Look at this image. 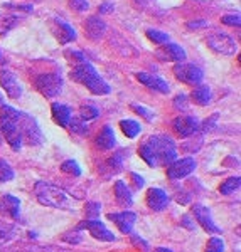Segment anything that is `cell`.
Here are the masks:
<instances>
[{"mask_svg": "<svg viewBox=\"0 0 241 252\" xmlns=\"http://www.w3.org/2000/svg\"><path fill=\"white\" fill-rule=\"evenodd\" d=\"M61 172H64L68 175H73V177H80L81 168H80V165H78L75 160H68V161H64V163L61 165Z\"/></svg>", "mask_w": 241, "mask_h": 252, "instance_id": "cell-28", "label": "cell"}, {"mask_svg": "<svg viewBox=\"0 0 241 252\" xmlns=\"http://www.w3.org/2000/svg\"><path fill=\"white\" fill-rule=\"evenodd\" d=\"M174 131L177 133L179 136L187 138L193 136L194 133H198L199 129V121L193 116H179L177 120L174 121Z\"/></svg>", "mask_w": 241, "mask_h": 252, "instance_id": "cell-11", "label": "cell"}, {"mask_svg": "<svg viewBox=\"0 0 241 252\" xmlns=\"http://www.w3.org/2000/svg\"><path fill=\"white\" fill-rule=\"evenodd\" d=\"M17 125H19L20 136H22L29 145L42 143V133H40L39 125L36 123V120L32 116L26 115V113H19Z\"/></svg>", "mask_w": 241, "mask_h": 252, "instance_id": "cell-5", "label": "cell"}, {"mask_svg": "<svg viewBox=\"0 0 241 252\" xmlns=\"http://www.w3.org/2000/svg\"><path fill=\"white\" fill-rule=\"evenodd\" d=\"M147 204L152 210H164L169 204V195L162 189H150L147 192Z\"/></svg>", "mask_w": 241, "mask_h": 252, "instance_id": "cell-16", "label": "cell"}, {"mask_svg": "<svg viewBox=\"0 0 241 252\" xmlns=\"http://www.w3.org/2000/svg\"><path fill=\"white\" fill-rule=\"evenodd\" d=\"M240 185H241V178L240 177H231V178H228L226 182H223L221 187H219V192H221L223 195H231L240 189Z\"/></svg>", "mask_w": 241, "mask_h": 252, "instance_id": "cell-26", "label": "cell"}, {"mask_svg": "<svg viewBox=\"0 0 241 252\" xmlns=\"http://www.w3.org/2000/svg\"><path fill=\"white\" fill-rule=\"evenodd\" d=\"M174 74L179 81L186 84H199L202 81V71L194 64H177L174 67Z\"/></svg>", "mask_w": 241, "mask_h": 252, "instance_id": "cell-8", "label": "cell"}, {"mask_svg": "<svg viewBox=\"0 0 241 252\" xmlns=\"http://www.w3.org/2000/svg\"><path fill=\"white\" fill-rule=\"evenodd\" d=\"M101 210V205L100 202H88L86 207H84V212H86V217L88 219H95Z\"/></svg>", "mask_w": 241, "mask_h": 252, "instance_id": "cell-35", "label": "cell"}, {"mask_svg": "<svg viewBox=\"0 0 241 252\" xmlns=\"http://www.w3.org/2000/svg\"><path fill=\"white\" fill-rule=\"evenodd\" d=\"M193 101L198 103L199 106H206L211 101V89L207 86H199L193 91Z\"/></svg>", "mask_w": 241, "mask_h": 252, "instance_id": "cell-24", "label": "cell"}, {"mask_svg": "<svg viewBox=\"0 0 241 252\" xmlns=\"http://www.w3.org/2000/svg\"><path fill=\"white\" fill-rule=\"evenodd\" d=\"M157 58L162 61H175V63H182L186 59V52L182 47L175 46V44H167L162 49L157 51Z\"/></svg>", "mask_w": 241, "mask_h": 252, "instance_id": "cell-17", "label": "cell"}, {"mask_svg": "<svg viewBox=\"0 0 241 252\" xmlns=\"http://www.w3.org/2000/svg\"><path fill=\"white\" fill-rule=\"evenodd\" d=\"M69 76H71V79H75L76 83L84 84L93 94H108L110 93V86L98 76L96 69L88 63H83V64H80V66H76Z\"/></svg>", "mask_w": 241, "mask_h": 252, "instance_id": "cell-3", "label": "cell"}, {"mask_svg": "<svg viewBox=\"0 0 241 252\" xmlns=\"http://www.w3.org/2000/svg\"><path fill=\"white\" fill-rule=\"evenodd\" d=\"M204 26H206V22H204V20H199V22H191L189 24L191 29H198V27H204Z\"/></svg>", "mask_w": 241, "mask_h": 252, "instance_id": "cell-43", "label": "cell"}, {"mask_svg": "<svg viewBox=\"0 0 241 252\" xmlns=\"http://www.w3.org/2000/svg\"><path fill=\"white\" fill-rule=\"evenodd\" d=\"M98 116V109L95 106H89V104H84L81 106L80 109V118L83 121H88V120H93V118Z\"/></svg>", "mask_w": 241, "mask_h": 252, "instance_id": "cell-30", "label": "cell"}, {"mask_svg": "<svg viewBox=\"0 0 241 252\" xmlns=\"http://www.w3.org/2000/svg\"><path fill=\"white\" fill-rule=\"evenodd\" d=\"M223 24H226V26L240 27V15H224V17H223Z\"/></svg>", "mask_w": 241, "mask_h": 252, "instance_id": "cell-36", "label": "cell"}, {"mask_svg": "<svg viewBox=\"0 0 241 252\" xmlns=\"http://www.w3.org/2000/svg\"><path fill=\"white\" fill-rule=\"evenodd\" d=\"M112 9H113L112 3H103V5L100 7V12L101 14H106V12H112Z\"/></svg>", "mask_w": 241, "mask_h": 252, "instance_id": "cell-42", "label": "cell"}, {"mask_svg": "<svg viewBox=\"0 0 241 252\" xmlns=\"http://www.w3.org/2000/svg\"><path fill=\"white\" fill-rule=\"evenodd\" d=\"M0 145H2V136H0Z\"/></svg>", "mask_w": 241, "mask_h": 252, "instance_id": "cell-47", "label": "cell"}, {"mask_svg": "<svg viewBox=\"0 0 241 252\" xmlns=\"http://www.w3.org/2000/svg\"><path fill=\"white\" fill-rule=\"evenodd\" d=\"M206 252H224V242L219 237H212L207 241Z\"/></svg>", "mask_w": 241, "mask_h": 252, "instance_id": "cell-31", "label": "cell"}, {"mask_svg": "<svg viewBox=\"0 0 241 252\" xmlns=\"http://www.w3.org/2000/svg\"><path fill=\"white\" fill-rule=\"evenodd\" d=\"M193 212H194L196 220L201 223L204 230H207V232H212V234H219V230H221V229H218V227H216V223L212 222L209 209H206V207H202V205H194Z\"/></svg>", "mask_w": 241, "mask_h": 252, "instance_id": "cell-14", "label": "cell"}, {"mask_svg": "<svg viewBox=\"0 0 241 252\" xmlns=\"http://www.w3.org/2000/svg\"><path fill=\"white\" fill-rule=\"evenodd\" d=\"M207 44L211 49H214L216 52L224 56H231L236 52V42L233 40L231 35L224 34V32H216L207 37Z\"/></svg>", "mask_w": 241, "mask_h": 252, "instance_id": "cell-7", "label": "cell"}, {"mask_svg": "<svg viewBox=\"0 0 241 252\" xmlns=\"http://www.w3.org/2000/svg\"><path fill=\"white\" fill-rule=\"evenodd\" d=\"M0 84L5 89L7 96L12 97V99H17L22 94V88H20L19 81L15 79V76L10 71H5V69L0 71Z\"/></svg>", "mask_w": 241, "mask_h": 252, "instance_id": "cell-13", "label": "cell"}, {"mask_svg": "<svg viewBox=\"0 0 241 252\" xmlns=\"http://www.w3.org/2000/svg\"><path fill=\"white\" fill-rule=\"evenodd\" d=\"M36 88L46 97H54L63 89V79L58 74H40L36 79Z\"/></svg>", "mask_w": 241, "mask_h": 252, "instance_id": "cell-6", "label": "cell"}, {"mask_svg": "<svg viewBox=\"0 0 241 252\" xmlns=\"http://www.w3.org/2000/svg\"><path fill=\"white\" fill-rule=\"evenodd\" d=\"M140 157L147 161L149 166H159V165H170L175 160V145L172 138L165 135H155L150 136L145 143L138 148Z\"/></svg>", "mask_w": 241, "mask_h": 252, "instance_id": "cell-1", "label": "cell"}, {"mask_svg": "<svg viewBox=\"0 0 241 252\" xmlns=\"http://www.w3.org/2000/svg\"><path fill=\"white\" fill-rule=\"evenodd\" d=\"M51 31H52V34L56 35V39H58L61 44H68V42H71V40L76 39V32L73 31V27L69 26L68 22H64L63 19H54V20H52Z\"/></svg>", "mask_w": 241, "mask_h": 252, "instance_id": "cell-12", "label": "cell"}, {"mask_svg": "<svg viewBox=\"0 0 241 252\" xmlns=\"http://www.w3.org/2000/svg\"><path fill=\"white\" fill-rule=\"evenodd\" d=\"M63 241H68V242H71V244H78L81 241V235L78 234V232H69V234H66V235H63Z\"/></svg>", "mask_w": 241, "mask_h": 252, "instance_id": "cell-39", "label": "cell"}, {"mask_svg": "<svg viewBox=\"0 0 241 252\" xmlns=\"http://www.w3.org/2000/svg\"><path fill=\"white\" fill-rule=\"evenodd\" d=\"M120 128L128 138H135L138 133H140V125H138L137 121H133V120L120 121Z\"/></svg>", "mask_w": 241, "mask_h": 252, "instance_id": "cell-25", "label": "cell"}, {"mask_svg": "<svg viewBox=\"0 0 241 252\" xmlns=\"http://www.w3.org/2000/svg\"><path fill=\"white\" fill-rule=\"evenodd\" d=\"M0 106H3V101H2V96H0Z\"/></svg>", "mask_w": 241, "mask_h": 252, "instance_id": "cell-46", "label": "cell"}, {"mask_svg": "<svg viewBox=\"0 0 241 252\" xmlns=\"http://www.w3.org/2000/svg\"><path fill=\"white\" fill-rule=\"evenodd\" d=\"M137 79L140 81L142 84H145L147 88L154 89V91H159V93H169V84H167L164 79L159 78V76L147 74V72H138V74H137Z\"/></svg>", "mask_w": 241, "mask_h": 252, "instance_id": "cell-18", "label": "cell"}, {"mask_svg": "<svg viewBox=\"0 0 241 252\" xmlns=\"http://www.w3.org/2000/svg\"><path fill=\"white\" fill-rule=\"evenodd\" d=\"M17 118V109L10 106H2V111H0V133L5 136L7 143L14 150H20V145H22V136H20L19 131Z\"/></svg>", "mask_w": 241, "mask_h": 252, "instance_id": "cell-4", "label": "cell"}, {"mask_svg": "<svg viewBox=\"0 0 241 252\" xmlns=\"http://www.w3.org/2000/svg\"><path fill=\"white\" fill-rule=\"evenodd\" d=\"M15 227H3V229H0V244H5V242H9L10 239H14L15 237Z\"/></svg>", "mask_w": 241, "mask_h": 252, "instance_id": "cell-33", "label": "cell"}, {"mask_svg": "<svg viewBox=\"0 0 241 252\" xmlns=\"http://www.w3.org/2000/svg\"><path fill=\"white\" fill-rule=\"evenodd\" d=\"M19 207H20V200L12 195H5V197L0 198V212L10 215L14 219H19Z\"/></svg>", "mask_w": 241, "mask_h": 252, "instance_id": "cell-20", "label": "cell"}, {"mask_svg": "<svg viewBox=\"0 0 241 252\" xmlns=\"http://www.w3.org/2000/svg\"><path fill=\"white\" fill-rule=\"evenodd\" d=\"M68 126H71L73 131H75V133H80V135H84V133L88 131L86 125H84V121L81 120V118H80V120H76V118H75V120H69V125H68Z\"/></svg>", "mask_w": 241, "mask_h": 252, "instance_id": "cell-34", "label": "cell"}, {"mask_svg": "<svg viewBox=\"0 0 241 252\" xmlns=\"http://www.w3.org/2000/svg\"><path fill=\"white\" fill-rule=\"evenodd\" d=\"M115 197H117V202L120 204L121 207H132L133 204V198H132V192L128 190L125 182L118 180L115 184Z\"/></svg>", "mask_w": 241, "mask_h": 252, "instance_id": "cell-21", "label": "cell"}, {"mask_svg": "<svg viewBox=\"0 0 241 252\" xmlns=\"http://www.w3.org/2000/svg\"><path fill=\"white\" fill-rule=\"evenodd\" d=\"M19 24V19L15 15H3L0 17V35H5L7 32L14 29Z\"/></svg>", "mask_w": 241, "mask_h": 252, "instance_id": "cell-27", "label": "cell"}, {"mask_svg": "<svg viewBox=\"0 0 241 252\" xmlns=\"http://www.w3.org/2000/svg\"><path fill=\"white\" fill-rule=\"evenodd\" d=\"M133 111H137L138 113V115H142V116H144L145 118V120H154V115H152V113H150V111H147V109L144 108V106H137V104H133Z\"/></svg>", "mask_w": 241, "mask_h": 252, "instance_id": "cell-38", "label": "cell"}, {"mask_svg": "<svg viewBox=\"0 0 241 252\" xmlns=\"http://www.w3.org/2000/svg\"><path fill=\"white\" fill-rule=\"evenodd\" d=\"M14 178V170L5 160H0V182H10Z\"/></svg>", "mask_w": 241, "mask_h": 252, "instance_id": "cell-29", "label": "cell"}, {"mask_svg": "<svg viewBox=\"0 0 241 252\" xmlns=\"http://www.w3.org/2000/svg\"><path fill=\"white\" fill-rule=\"evenodd\" d=\"M96 146L100 150H112L115 146V133L110 126H105L96 138Z\"/></svg>", "mask_w": 241, "mask_h": 252, "instance_id": "cell-23", "label": "cell"}, {"mask_svg": "<svg viewBox=\"0 0 241 252\" xmlns=\"http://www.w3.org/2000/svg\"><path fill=\"white\" fill-rule=\"evenodd\" d=\"M196 161L194 158H182V160H174L167 168V177L170 180H181V178L187 177L194 172Z\"/></svg>", "mask_w": 241, "mask_h": 252, "instance_id": "cell-9", "label": "cell"}, {"mask_svg": "<svg viewBox=\"0 0 241 252\" xmlns=\"http://www.w3.org/2000/svg\"><path fill=\"white\" fill-rule=\"evenodd\" d=\"M52 118L59 126H66L69 125V120H71V109H69L66 104H59L54 103L52 104Z\"/></svg>", "mask_w": 241, "mask_h": 252, "instance_id": "cell-22", "label": "cell"}, {"mask_svg": "<svg viewBox=\"0 0 241 252\" xmlns=\"http://www.w3.org/2000/svg\"><path fill=\"white\" fill-rule=\"evenodd\" d=\"M184 103H186V97H184V96H177V97H175V106H182V109L184 108H186V104H184Z\"/></svg>", "mask_w": 241, "mask_h": 252, "instance_id": "cell-41", "label": "cell"}, {"mask_svg": "<svg viewBox=\"0 0 241 252\" xmlns=\"http://www.w3.org/2000/svg\"><path fill=\"white\" fill-rule=\"evenodd\" d=\"M81 229H88L91 235L98 241H105V242H113L115 241V234L110 232L108 229L101 223L100 220H84L78 225L76 230H81Z\"/></svg>", "mask_w": 241, "mask_h": 252, "instance_id": "cell-10", "label": "cell"}, {"mask_svg": "<svg viewBox=\"0 0 241 252\" xmlns=\"http://www.w3.org/2000/svg\"><path fill=\"white\" fill-rule=\"evenodd\" d=\"M147 37L155 44H165L169 40V35L161 31H147Z\"/></svg>", "mask_w": 241, "mask_h": 252, "instance_id": "cell-32", "label": "cell"}, {"mask_svg": "<svg viewBox=\"0 0 241 252\" xmlns=\"http://www.w3.org/2000/svg\"><path fill=\"white\" fill-rule=\"evenodd\" d=\"M130 178H132L133 187H135V189H142V187H144V178H142L140 175H137V173H130Z\"/></svg>", "mask_w": 241, "mask_h": 252, "instance_id": "cell-40", "label": "cell"}, {"mask_svg": "<svg viewBox=\"0 0 241 252\" xmlns=\"http://www.w3.org/2000/svg\"><path fill=\"white\" fill-rule=\"evenodd\" d=\"M105 22L98 17H89L86 22H84V32L89 35V39L98 40L101 35L105 34Z\"/></svg>", "mask_w": 241, "mask_h": 252, "instance_id": "cell-19", "label": "cell"}, {"mask_svg": "<svg viewBox=\"0 0 241 252\" xmlns=\"http://www.w3.org/2000/svg\"><path fill=\"white\" fill-rule=\"evenodd\" d=\"M184 225H187V229H194V225L189 222V217H184V220H182Z\"/></svg>", "mask_w": 241, "mask_h": 252, "instance_id": "cell-44", "label": "cell"}, {"mask_svg": "<svg viewBox=\"0 0 241 252\" xmlns=\"http://www.w3.org/2000/svg\"><path fill=\"white\" fill-rule=\"evenodd\" d=\"M69 3H71L73 9H76V10H80V12L88 9V2H86V0H69Z\"/></svg>", "mask_w": 241, "mask_h": 252, "instance_id": "cell-37", "label": "cell"}, {"mask_svg": "<svg viewBox=\"0 0 241 252\" xmlns=\"http://www.w3.org/2000/svg\"><path fill=\"white\" fill-rule=\"evenodd\" d=\"M36 197L42 205L54 207V209H75V200L59 187L47 184V182H38L36 184Z\"/></svg>", "mask_w": 241, "mask_h": 252, "instance_id": "cell-2", "label": "cell"}, {"mask_svg": "<svg viewBox=\"0 0 241 252\" xmlns=\"http://www.w3.org/2000/svg\"><path fill=\"white\" fill-rule=\"evenodd\" d=\"M108 219L117 223V227L123 234H130L133 229V223L137 220V215L133 212H121V214H108Z\"/></svg>", "mask_w": 241, "mask_h": 252, "instance_id": "cell-15", "label": "cell"}, {"mask_svg": "<svg viewBox=\"0 0 241 252\" xmlns=\"http://www.w3.org/2000/svg\"><path fill=\"white\" fill-rule=\"evenodd\" d=\"M154 252H172L170 249H165V247H159V249H155Z\"/></svg>", "mask_w": 241, "mask_h": 252, "instance_id": "cell-45", "label": "cell"}]
</instances>
